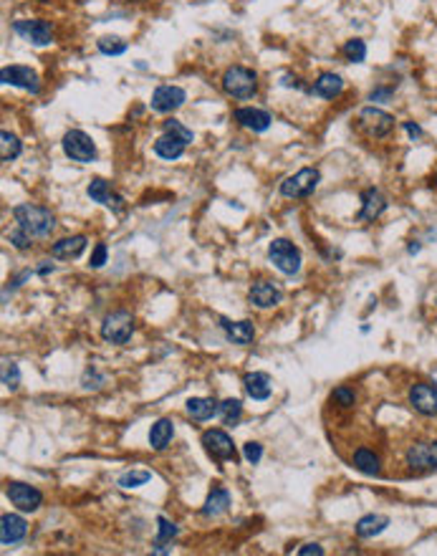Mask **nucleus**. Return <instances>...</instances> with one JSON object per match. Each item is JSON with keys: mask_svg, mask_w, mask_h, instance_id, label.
<instances>
[{"mask_svg": "<svg viewBox=\"0 0 437 556\" xmlns=\"http://www.w3.org/2000/svg\"><path fill=\"white\" fill-rule=\"evenodd\" d=\"M13 220L26 230L31 238H49L56 228V218L51 210L41 208V205H31V202H23V205H15L13 208Z\"/></svg>", "mask_w": 437, "mask_h": 556, "instance_id": "1", "label": "nucleus"}, {"mask_svg": "<svg viewBox=\"0 0 437 556\" xmlns=\"http://www.w3.org/2000/svg\"><path fill=\"white\" fill-rule=\"evenodd\" d=\"M222 91L233 99H253L258 91V76L256 71L245 66H230L222 74Z\"/></svg>", "mask_w": 437, "mask_h": 556, "instance_id": "2", "label": "nucleus"}, {"mask_svg": "<svg viewBox=\"0 0 437 556\" xmlns=\"http://www.w3.org/2000/svg\"><path fill=\"white\" fill-rule=\"evenodd\" d=\"M319 182H321L319 170L316 167H304V170H299L296 174H291V177H286L281 182V195L288 197V200L308 197V195H313V190L319 188Z\"/></svg>", "mask_w": 437, "mask_h": 556, "instance_id": "3", "label": "nucleus"}, {"mask_svg": "<svg viewBox=\"0 0 437 556\" xmlns=\"http://www.w3.org/2000/svg\"><path fill=\"white\" fill-rule=\"evenodd\" d=\"M61 147H63V154H66L71 162L89 165V162L97 160V145H94V139L86 132H81V129H71V132L63 134Z\"/></svg>", "mask_w": 437, "mask_h": 556, "instance_id": "4", "label": "nucleus"}, {"mask_svg": "<svg viewBox=\"0 0 437 556\" xmlns=\"http://www.w3.org/2000/svg\"><path fill=\"white\" fill-rule=\"evenodd\" d=\"M268 258H271V263L276 265L278 271L286 273V276H296L301 271V250L291 243V240H286V238H276L271 240L268 245Z\"/></svg>", "mask_w": 437, "mask_h": 556, "instance_id": "5", "label": "nucleus"}, {"mask_svg": "<svg viewBox=\"0 0 437 556\" xmlns=\"http://www.w3.org/2000/svg\"><path fill=\"white\" fill-rule=\"evenodd\" d=\"M134 334V316L129 311H114L101 321V339L111 344H126Z\"/></svg>", "mask_w": 437, "mask_h": 556, "instance_id": "6", "label": "nucleus"}, {"mask_svg": "<svg viewBox=\"0 0 437 556\" xmlns=\"http://www.w3.org/2000/svg\"><path fill=\"white\" fill-rule=\"evenodd\" d=\"M356 122H359L361 132H367L369 137H374V139L387 137V134L395 129V117L382 109H377V106H364V109L359 111V119H356Z\"/></svg>", "mask_w": 437, "mask_h": 556, "instance_id": "7", "label": "nucleus"}, {"mask_svg": "<svg viewBox=\"0 0 437 556\" xmlns=\"http://www.w3.org/2000/svg\"><path fill=\"white\" fill-rule=\"evenodd\" d=\"M6 496L8 500L13 503L18 511L23 514H31V511H38L43 503V493L38 488L28 486V483H21V480H10L6 488Z\"/></svg>", "mask_w": 437, "mask_h": 556, "instance_id": "8", "label": "nucleus"}, {"mask_svg": "<svg viewBox=\"0 0 437 556\" xmlns=\"http://www.w3.org/2000/svg\"><path fill=\"white\" fill-rule=\"evenodd\" d=\"M200 443L213 460H236V445H233V438L225 430H217V427L205 430Z\"/></svg>", "mask_w": 437, "mask_h": 556, "instance_id": "9", "label": "nucleus"}, {"mask_svg": "<svg viewBox=\"0 0 437 556\" xmlns=\"http://www.w3.org/2000/svg\"><path fill=\"white\" fill-rule=\"evenodd\" d=\"M0 81L6 86H18L23 91H31V94H38L41 91V79L31 66H3L0 69Z\"/></svg>", "mask_w": 437, "mask_h": 556, "instance_id": "10", "label": "nucleus"}, {"mask_svg": "<svg viewBox=\"0 0 437 556\" xmlns=\"http://www.w3.org/2000/svg\"><path fill=\"white\" fill-rule=\"evenodd\" d=\"M13 31L21 38H26L28 43H33V46H49L53 41V26L49 21H41V18H35V21H13Z\"/></svg>", "mask_w": 437, "mask_h": 556, "instance_id": "11", "label": "nucleus"}, {"mask_svg": "<svg viewBox=\"0 0 437 556\" xmlns=\"http://www.w3.org/2000/svg\"><path fill=\"white\" fill-rule=\"evenodd\" d=\"M188 101V94H185V89H180V86H172V83H162V86H157L152 94V109L157 111V114H170V111L180 109L182 104Z\"/></svg>", "mask_w": 437, "mask_h": 556, "instance_id": "12", "label": "nucleus"}, {"mask_svg": "<svg viewBox=\"0 0 437 556\" xmlns=\"http://www.w3.org/2000/svg\"><path fill=\"white\" fill-rule=\"evenodd\" d=\"M407 466L417 473H427L437 468V443H415L407 450Z\"/></svg>", "mask_w": 437, "mask_h": 556, "instance_id": "13", "label": "nucleus"}, {"mask_svg": "<svg viewBox=\"0 0 437 556\" xmlns=\"http://www.w3.org/2000/svg\"><path fill=\"white\" fill-rule=\"evenodd\" d=\"M410 404L420 415L437 417V384H415L410 389Z\"/></svg>", "mask_w": 437, "mask_h": 556, "instance_id": "14", "label": "nucleus"}, {"mask_svg": "<svg viewBox=\"0 0 437 556\" xmlns=\"http://www.w3.org/2000/svg\"><path fill=\"white\" fill-rule=\"evenodd\" d=\"M281 299H283V293L271 281H256L248 291V301L258 309H273L281 304Z\"/></svg>", "mask_w": 437, "mask_h": 556, "instance_id": "15", "label": "nucleus"}, {"mask_svg": "<svg viewBox=\"0 0 437 556\" xmlns=\"http://www.w3.org/2000/svg\"><path fill=\"white\" fill-rule=\"evenodd\" d=\"M236 122L240 126H245V129H250V132H265L268 126L273 124V117L268 114L265 109H256V106H240V109H236Z\"/></svg>", "mask_w": 437, "mask_h": 556, "instance_id": "16", "label": "nucleus"}, {"mask_svg": "<svg viewBox=\"0 0 437 556\" xmlns=\"http://www.w3.org/2000/svg\"><path fill=\"white\" fill-rule=\"evenodd\" d=\"M28 534V521L18 514H6L0 518V543L3 546H13L21 543Z\"/></svg>", "mask_w": 437, "mask_h": 556, "instance_id": "17", "label": "nucleus"}, {"mask_svg": "<svg viewBox=\"0 0 437 556\" xmlns=\"http://www.w3.org/2000/svg\"><path fill=\"white\" fill-rule=\"evenodd\" d=\"M86 195H89L94 202H101V205H106V208H114L117 213H122V210H124V200H122V195L114 193L109 182L101 180V177H97V180L89 182Z\"/></svg>", "mask_w": 437, "mask_h": 556, "instance_id": "18", "label": "nucleus"}, {"mask_svg": "<svg viewBox=\"0 0 437 556\" xmlns=\"http://www.w3.org/2000/svg\"><path fill=\"white\" fill-rule=\"evenodd\" d=\"M220 329L225 332L228 341H233V344H238V347H248L250 341L256 339V327H253V321L220 319Z\"/></svg>", "mask_w": 437, "mask_h": 556, "instance_id": "19", "label": "nucleus"}, {"mask_svg": "<svg viewBox=\"0 0 437 556\" xmlns=\"http://www.w3.org/2000/svg\"><path fill=\"white\" fill-rule=\"evenodd\" d=\"M387 210V197L377 188H367L361 193V210L359 220H377Z\"/></svg>", "mask_w": 437, "mask_h": 556, "instance_id": "20", "label": "nucleus"}, {"mask_svg": "<svg viewBox=\"0 0 437 556\" xmlns=\"http://www.w3.org/2000/svg\"><path fill=\"white\" fill-rule=\"evenodd\" d=\"M243 387H245V392H248L250 400H258V402L268 400L273 392L271 377L265 375V372H248V375L243 377Z\"/></svg>", "mask_w": 437, "mask_h": 556, "instance_id": "21", "label": "nucleus"}, {"mask_svg": "<svg viewBox=\"0 0 437 556\" xmlns=\"http://www.w3.org/2000/svg\"><path fill=\"white\" fill-rule=\"evenodd\" d=\"M89 245V238L86 236H71V238H61L58 243H53L51 248V256L58 258V261H74L86 250Z\"/></svg>", "mask_w": 437, "mask_h": 556, "instance_id": "22", "label": "nucleus"}, {"mask_svg": "<svg viewBox=\"0 0 437 556\" xmlns=\"http://www.w3.org/2000/svg\"><path fill=\"white\" fill-rule=\"evenodd\" d=\"M220 412V402L215 397H190L188 400V415L197 423H205V420H213V417Z\"/></svg>", "mask_w": 437, "mask_h": 556, "instance_id": "23", "label": "nucleus"}, {"mask_svg": "<svg viewBox=\"0 0 437 556\" xmlns=\"http://www.w3.org/2000/svg\"><path fill=\"white\" fill-rule=\"evenodd\" d=\"M344 91V79L339 74H331V71H324L311 86V94L321 99H336Z\"/></svg>", "mask_w": 437, "mask_h": 556, "instance_id": "24", "label": "nucleus"}, {"mask_svg": "<svg viewBox=\"0 0 437 556\" xmlns=\"http://www.w3.org/2000/svg\"><path fill=\"white\" fill-rule=\"evenodd\" d=\"M185 142H182L180 137H174V134H162L157 142H154V154L157 157H162V160H180L182 154H185Z\"/></svg>", "mask_w": 437, "mask_h": 556, "instance_id": "25", "label": "nucleus"}, {"mask_svg": "<svg viewBox=\"0 0 437 556\" xmlns=\"http://www.w3.org/2000/svg\"><path fill=\"white\" fill-rule=\"evenodd\" d=\"M172 438H174V423L170 417H160L152 425V430H149V445H152L154 450H165L167 445L172 443Z\"/></svg>", "mask_w": 437, "mask_h": 556, "instance_id": "26", "label": "nucleus"}, {"mask_svg": "<svg viewBox=\"0 0 437 556\" xmlns=\"http://www.w3.org/2000/svg\"><path fill=\"white\" fill-rule=\"evenodd\" d=\"M389 526V518L382 514H367L361 516L359 521H356V536L359 539H374Z\"/></svg>", "mask_w": 437, "mask_h": 556, "instance_id": "27", "label": "nucleus"}, {"mask_svg": "<svg viewBox=\"0 0 437 556\" xmlns=\"http://www.w3.org/2000/svg\"><path fill=\"white\" fill-rule=\"evenodd\" d=\"M228 508H230V493H228V488L217 486V488H213V491H210L208 500H205V506H202V516H205V518H213V516L225 514Z\"/></svg>", "mask_w": 437, "mask_h": 556, "instance_id": "28", "label": "nucleus"}, {"mask_svg": "<svg viewBox=\"0 0 437 556\" xmlns=\"http://www.w3.org/2000/svg\"><path fill=\"white\" fill-rule=\"evenodd\" d=\"M354 468L364 475H379V458H377L374 450L369 448H359L354 452Z\"/></svg>", "mask_w": 437, "mask_h": 556, "instance_id": "29", "label": "nucleus"}, {"mask_svg": "<svg viewBox=\"0 0 437 556\" xmlns=\"http://www.w3.org/2000/svg\"><path fill=\"white\" fill-rule=\"evenodd\" d=\"M21 152H23V145H21V139L15 137V134H10V132H0V160L3 162H13V160H18L21 157Z\"/></svg>", "mask_w": 437, "mask_h": 556, "instance_id": "30", "label": "nucleus"}, {"mask_svg": "<svg viewBox=\"0 0 437 556\" xmlns=\"http://www.w3.org/2000/svg\"><path fill=\"white\" fill-rule=\"evenodd\" d=\"M217 415H220V420L225 425H238L240 417H243V402H240V400H233V397H230V400H222Z\"/></svg>", "mask_w": 437, "mask_h": 556, "instance_id": "31", "label": "nucleus"}, {"mask_svg": "<svg viewBox=\"0 0 437 556\" xmlns=\"http://www.w3.org/2000/svg\"><path fill=\"white\" fill-rule=\"evenodd\" d=\"M0 379H3V387L15 392V389L21 387V369L18 364L10 359H3V367H0Z\"/></svg>", "mask_w": 437, "mask_h": 556, "instance_id": "32", "label": "nucleus"}, {"mask_svg": "<svg viewBox=\"0 0 437 556\" xmlns=\"http://www.w3.org/2000/svg\"><path fill=\"white\" fill-rule=\"evenodd\" d=\"M97 46L104 56H122L129 49V43H126L124 38H119V35H101L97 41Z\"/></svg>", "mask_w": 437, "mask_h": 556, "instance_id": "33", "label": "nucleus"}, {"mask_svg": "<svg viewBox=\"0 0 437 556\" xmlns=\"http://www.w3.org/2000/svg\"><path fill=\"white\" fill-rule=\"evenodd\" d=\"M341 54H344V58L349 63H364V58H367V43L361 41V38H352V41L344 43Z\"/></svg>", "mask_w": 437, "mask_h": 556, "instance_id": "34", "label": "nucleus"}, {"mask_svg": "<svg viewBox=\"0 0 437 556\" xmlns=\"http://www.w3.org/2000/svg\"><path fill=\"white\" fill-rule=\"evenodd\" d=\"M174 536H177V526L170 518H165V516H157V539H154V546L172 543Z\"/></svg>", "mask_w": 437, "mask_h": 556, "instance_id": "35", "label": "nucleus"}, {"mask_svg": "<svg viewBox=\"0 0 437 556\" xmlns=\"http://www.w3.org/2000/svg\"><path fill=\"white\" fill-rule=\"evenodd\" d=\"M152 480V473L149 471H126L122 478H119V486L122 488H139Z\"/></svg>", "mask_w": 437, "mask_h": 556, "instance_id": "36", "label": "nucleus"}, {"mask_svg": "<svg viewBox=\"0 0 437 556\" xmlns=\"http://www.w3.org/2000/svg\"><path fill=\"white\" fill-rule=\"evenodd\" d=\"M162 129H165L167 134H174V137H180L185 145H190L195 139L192 129H188V126L182 124V122H177V119H167V122H162Z\"/></svg>", "mask_w": 437, "mask_h": 556, "instance_id": "37", "label": "nucleus"}, {"mask_svg": "<svg viewBox=\"0 0 437 556\" xmlns=\"http://www.w3.org/2000/svg\"><path fill=\"white\" fill-rule=\"evenodd\" d=\"M333 400L341 404V407H354V402H356V395H354V389L352 387H347V384H341V387H336L333 389Z\"/></svg>", "mask_w": 437, "mask_h": 556, "instance_id": "38", "label": "nucleus"}, {"mask_svg": "<svg viewBox=\"0 0 437 556\" xmlns=\"http://www.w3.org/2000/svg\"><path fill=\"white\" fill-rule=\"evenodd\" d=\"M6 238H8V240H10V243H13L18 250H28V248H31V236H28V233L21 228V225H18V228H15V230H10V233H8Z\"/></svg>", "mask_w": 437, "mask_h": 556, "instance_id": "39", "label": "nucleus"}, {"mask_svg": "<svg viewBox=\"0 0 437 556\" xmlns=\"http://www.w3.org/2000/svg\"><path fill=\"white\" fill-rule=\"evenodd\" d=\"M243 455H245V460H248L250 466H258L261 463V458H263V445L261 443H245L243 445Z\"/></svg>", "mask_w": 437, "mask_h": 556, "instance_id": "40", "label": "nucleus"}, {"mask_svg": "<svg viewBox=\"0 0 437 556\" xmlns=\"http://www.w3.org/2000/svg\"><path fill=\"white\" fill-rule=\"evenodd\" d=\"M106 245L104 243H97V248H94V253H91V258H89V265L91 268H101V265L106 263Z\"/></svg>", "mask_w": 437, "mask_h": 556, "instance_id": "41", "label": "nucleus"}, {"mask_svg": "<svg viewBox=\"0 0 437 556\" xmlns=\"http://www.w3.org/2000/svg\"><path fill=\"white\" fill-rule=\"evenodd\" d=\"M299 556H324V549L319 543H304L299 549Z\"/></svg>", "mask_w": 437, "mask_h": 556, "instance_id": "42", "label": "nucleus"}, {"mask_svg": "<svg viewBox=\"0 0 437 556\" xmlns=\"http://www.w3.org/2000/svg\"><path fill=\"white\" fill-rule=\"evenodd\" d=\"M404 129H407V134H410L412 139H420V137H422V126L415 124V122H404Z\"/></svg>", "mask_w": 437, "mask_h": 556, "instance_id": "43", "label": "nucleus"}, {"mask_svg": "<svg viewBox=\"0 0 437 556\" xmlns=\"http://www.w3.org/2000/svg\"><path fill=\"white\" fill-rule=\"evenodd\" d=\"M392 97V89H377V91H372V101H379V99H389Z\"/></svg>", "mask_w": 437, "mask_h": 556, "instance_id": "44", "label": "nucleus"}, {"mask_svg": "<svg viewBox=\"0 0 437 556\" xmlns=\"http://www.w3.org/2000/svg\"><path fill=\"white\" fill-rule=\"evenodd\" d=\"M49 273H53V263H43L38 268V276H49Z\"/></svg>", "mask_w": 437, "mask_h": 556, "instance_id": "45", "label": "nucleus"}, {"mask_svg": "<svg viewBox=\"0 0 437 556\" xmlns=\"http://www.w3.org/2000/svg\"><path fill=\"white\" fill-rule=\"evenodd\" d=\"M407 250H410V253H412V256H415V253H417V250H420V243H417V240H415V243H410V248H407Z\"/></svg>", "mask_w": 437, "mask_h": 556, "instance_id": "46", "label": "nucleus"}, {"mask_svg": "<svg viewBox=\"0 0 437 556\" xmlns=\"http://www.w3.org/2000/svg\"><path fill=\"white\" fill-rule=\"evenodd\" d=\"M435 182H437V174H435Z\"/></svg>", "mask_w": 437, "mask_h": 556, "instance_id": "47", "label": "nucleus"}]
</instances>
